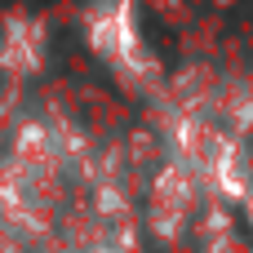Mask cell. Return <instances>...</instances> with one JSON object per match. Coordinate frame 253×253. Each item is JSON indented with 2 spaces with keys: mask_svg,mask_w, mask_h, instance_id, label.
I'll list each match as a JSON object with an SVG mask.
<instances>
[{
  "mask_svg": "<svg viewBox=\"0 0 253 253\" xmlns=\"http://www.w3.org/2000/svg\"><path fill=\"white\" fill-rule=\"evenodd\" d=\"M84 40L89 49L133 89H147L156 80V58L142 40L138 27V0H116V4H84Z\"/></svg>",
  "mask_w": 253,
  "mask_h": 253,
  "instance_id": "cell-1",
  "label": "cell"
},
{
  "mask_svg": "<svg viewBox=\"0 0 253 253\" xmlns=\"http://www.w3.org/2000/svg\"><path fill=\"white\" fill-rule=\"evenodd\" d=\"M44 49H49V36H44L40 18H31V13H9L4 18V27H0V71L31 76V71H40Z\"/></svg>",
  "mask_w": 253,
  "mask_h": 253,
  "instance_id": "cell-2",
  "label": "cell"
},
{
  "mask_svg": "<svg viewBox=\"0 0 253 253\" xmlns=\"http://www.w3.org/2000/svg\"><path fill=\"white\" fill-rule=\"evenodd\" d=\"M245 205H249V213H253V191H249V196H245Z\"/></svg>",
  "mask_w": 253,
  "mask_h": 253,
  "instance_id": "cell-3",
  "label": "cell"
}]
</instances>
